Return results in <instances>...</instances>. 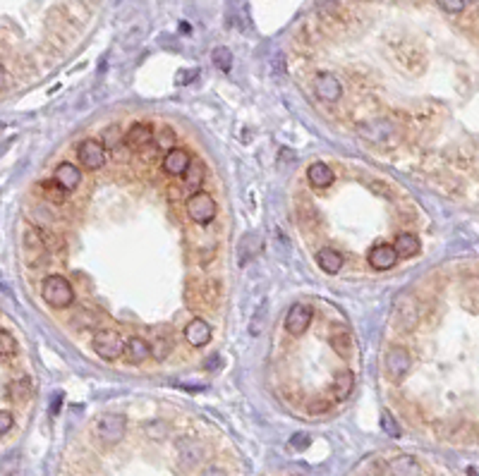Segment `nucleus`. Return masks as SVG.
<instances>
[{
  "mask_svg": "<svg viewBox=\"0 0 479 476\" xmlns=\"http://www.w3.org/2000/svg\"><path fill=\"white\" fill-rule=\"evenodd\" d=\"M307 179H309V184H314V187H319V189H326V187H331L333 184V170L328 168L326 163H321V160H317V163H312L307 168Z\"/></svg>",
  "mask_w": 479,
  "mask_h": 476,
  "instance_id": "aec40b11",
  "label": "nucleus"
},
{
  "mask_svg": "<svg viewBox=\"0 0 479 476\" xmlns=\"http://www.w3.org/2000/svg\"><path fill=\"white\" fill-rule=\"evenodd\" d=\"M314 94L323 103H336L343 96V86L338 82V77L331 75V72H317V77H314Z\"/></svg>",
  "mask_w": 479,
  "mask_h": 476,
  "instance_id": "1a4fd4ad",
  "label": "nucleus"
},
{
  "mask_svg": "<svg viewBox=\"0 0 479 476\" xmlns=\"http://www.w3.org/2000/svg\"><path fill=\"white\" fill-rule=\"evenodd\" d=\"M264 316H266V307H264V304H261L259 312H256V316H254L256 325H249V330H251V333H254V335H259V333H261V328H264V321H266Z\"/></svg>",
  "mask_w": 479,
  "mask_h": 476,
  "instance_id": "4c0bfd02",
  "label": "nucleus"
},
{
  "mask_svg": "<svg viewBox=\"0 0 479 476\" xmlns=\"http://www.w3.org/2000/svg\"><path fill=\"white\" fill-rule=\"evenodd\" d=\"M331 347L341 359H350V354H352V333L350 330L343 328V325H336V328L331 330Z\"/></svg>",
  "mask_w": 479,
  "mask_h": 476,
  "instance_id": "a211bd4d",
  "label": "nucleus"
},
{
  "mask_svg": "<svg viewBox=\"0 0 479 476\" xmlns=\"http://www.w3.org/2000/svg\"><path fill=\"white\" fill-rule=\"evenodd\" d=\"M312 309L307 307V304L302 302H295L293 307L288 309V314H285V330H288L290 335H304L309 328V323H312Z\"/></svg>",
  "mask_w": 479,
  "mask_h": 476,
  "instance_id": "9b49d317",
  "label": "nucleus"
},
{
  "mask_svg": "<svg viewBox=\"0 0 479 476\" xmlns=\"http://www.w3.org/2000/svg\"><path fill=\"white\" fill-rule=\"evenodd\" d=\"M185 208H187V216H190L195 223H199V225L211 223L216 218V213H219V206H216L214 197H211V194H206V192L190 194Z\"/></svg>",
  "mask_w": 479,
  "mask_h": 476,
  "instance_id": "423d86ee",
  "label": "nucleus"
},
{
  "mask_svg": "<svg viewBox=\"0 0 479 476\" xmlns=\"http://www.w3.org/2000/svg\"><path fill=\"white\" fill-rule=\"evenodd\" d=\"M211 335H214V330H211V325L206 323L201 316L192 318L190 323L185 325V340L190 345H195V347H204V345H209Z\"/></svg>",
  "mask_w": 479,
  "mask_h": 476,
  "instance_id": "ddd939ff",
  "label": "nucleus"
},
{
  "mask_svg": "<svg viewBox=\"0 0 479 476\" xmlns=\"http://www.w3.org/2000/svg\"><path fill=\"white\" fill-rule=\"evenodd\" d=\"M201 476H228V474H225L221 467H209V469H206V472L201 474Z\"/></svg>",
  "mask_w": 479,
  "mask_h": 476,
  "instance_id": "a19ab883",
  "label": "nucleus"
},
{
  "mask_svg": "<svg viewBox=\"0 0 479 476\" xmlns=\"http://www.w3.org/2000/svg\"><path fill=\"white\" fill-rule=\"evenodd\" d=\"M12 424H14L12 414H10V412H5V410H0V436L8 434V431L12 429Z\"/></svg>",
  "mask_w": 479,
  "mask_h": 476,
  "instance_id": "e433bc0d",
  "label": "nucleus"
},
{
  "mask_svg": "<svg viewBox=\"0 0 479 476\" xmlns=\"http://www.w3.org/2000/svg\"><path fill=\"white\" fill-rule=\"evenodd\" d=\"M151 142H153V129L144 123L132 125V127L127 129V134H125V144H127L130 149H144Z\"/></svg>",
  "mask_w": 479,
  "mask_h": 476,
  "instance_id": "2eb2a0df",
  "label": "nucleus"
},
{
  "mask_svg": "<svg viewBox=\"0 0 479 476\" xmlns=\"http://www.w3.org/2000/svg\"><path fill=\"white\" fill-rule=\"evenodd\" d=\"M211 60H214L216 70H221V72H230V70H233V53H230V48L216 46L214 51H211Z\"/></svg>",
  "mask_w": 479,
  "mask_h": 476,
  "instance_id": "cd10ccee",
  "label": "nucleus"
},
{
  "mask_svg": "<svg viewBox=\"0 0 479 476\" xmlns=\"http://www.w3.org/2000/svg\"><path fill=\"white\" fill-rule=\"evenodd\" d=\"M53 179H56V182H60L67 192H72V189H77L82 184V170L77 168V165H72V163H60L56 168Z\"/></svg>",
  "mask_w": 479,
  "mask_h": 476,
  "instance_id": "dca6fc26",
  "label": "nucleus"
},
{
  "mask_svg": "<svg viewBox=\"0 0 479 476\" xmlns=\"http://www.w3.org/2000/svg\"><path fill=\"white\" fill-rule=\"evenodd\" d=\"M17 340L12 338V333H8V330H0V357L3 359H10L17 354Z\"/></svg>",
  "mask_w": 479,
  "mask_h": 476,
  "instance_id": "c756f323",
  "label": "nucleus"
},
{
  "mask_svg": "<svg viewBox=\"0 0 479 476\" xmlns=\"http://www.w3.org/2000/svg\"><path fill=\"white\" fill-rule=\"evenodd\" d=\"M381 429H384L389 436H393V438H398V436H400V426L395 424V419L389 414V412H384V414H381Z\"/></svg>",
  "mask_w": 479,
  "mask_h": 476,
  "instance_id": "72a5a7b5",
  "label": "nucleus"
},
{
  "mask_svg": "<svg viewBox=\"0 0 479 476\" xmlns=\"http://www.w3.org/2000/svg\"><path fill=\"white\" fill-rule=\"evenodd\" d=\"M195 77H197V70H190V72H182L180 77H175V82L177 84H187V82L195 79Z\"/></svg>",
  "mask_w": 479,
  "mask_h": 476,
  "instance_id": "58836bf2",
  "label": "nucleus"
},
{
  "mask_svg": "<svg viewBox=\"0 0 479 476\" xmlns=\"http://www.w3.org/2000/svg\"><path fill=\"white\" fill-rule=\"evenodd\" d=\"M317 264H319V268H321L323 273L336 275L338 271L343 268V256L338 254L336 249H331V247H323V249L317 251Z\"/></svg>",
  "mask_w": 479,
  "mask_h": 476,
  "instance_id": "4be33fe9",
  "label": "nucleus"
},
{
  "mask_svg": "<svg viewBox=\"0 0 479 476\" xmlns=\"http://www.w3.org/2000/svg\"><path fill=\"white\" fill-rule=\"evenodd\" d=\"M437 3H439V8H441L443 12L458 14V12H463V10H465L467 0H437Z\"/></svg>",
  "mask_w": 479,
  "mask_h": 476,
  "instance_id": "f704fd0d",
  "label": "nucleus"
},
{
  "mask_svg": "<svg viewBox=\"0 0 479 476\" xmlns=\"http://www.w3.org/2000/svg\"><path fill=\"white\" fill-rule=\"evenodd\" d=\"M5 82H8V75H5V67L0 65V89L5 86Z\"/></svg>",
  "mask_w": 479,
  "mask_h": 476,
  "instance_id": "37998d69",
  "label": "nucleus"
},
{
  "mask_svg": "<svg viewBox=\"0 0 479 476\" xmlns=\"http://www.w3.org/2000/svg\"><path fill=\"white\" fill-rule=\"evenodd\" d=\"M259 249H261L259 237H256V235H245V237H242V242H240V264L242 266L249 264V261L259 254Z\"/></svg>",
  "mask_w": 479,
  "mask_h": 476,
  "instance_id": "a878e982",
  "label": "nucleus"
},
{
  "mask_svg": "<svg viewBox=\"0 0 479 476\" xmlns=\"http://www.w3.org/2000/svg\"><path fill=\"white\" fill-rule=\"evenodd\" d=\"M182 177H185V187L187 189H199L201 184H204V165L201 163H195V160H192L190 163V168H187V173L182 175ZM192 192V194H195Z\"/></svg>",
  "mask_w": 479,
  "mask_h": 476,
  "instance_id": "bb28decb",
  "label": "nucleus"
},
{
  "mask_svg": "<svg viewBox=\"0 0 479 476\" xmlns=\"http://www.w3.org/2000/svg\"><path fill=\"white\" fill-rule=\"evenodd\" d=\"M29 395H32V383H29V378H17V381L10 383V397H12L14 402L29 400Z\"/></svg>",
  "mask_w": 479,
  "mask_h": 476,
  "instance_id": "c85d7f7f",
  "label": "nucleus"
},
{
  "mask_svg": "<svg viewBox=\"0 0 479 476\" xmlns=\"http://www.w3.org/2000/svg\"><path fill=\"white\" fill-rule=\"evenodd\" d=\"M91 347L103 362H115L120 354H125V340L115 330H99L91 340Z\"/></svg>",
  "mask_w": 479,
  "mask_h": 476,
  "instance_id": "39448f33",
  "label": "nucleus"
},
{
  "mask_svg": "<svg viewBox=\"0 0 479 476\" xmlns=\"http://www.w3.org/2000/svg\"><path fill=\"white\" fill-rule=\"evenodd\" d=\"M393 249L398 254V259H413V256L419 254V240L413 232H400L393 242Z\"/></svg>",
  "mask_w": 479,
  "mask_h": 476,
  "instance_id": "412c9836",
  "label": "nucleus"
},
{
  "mask_svg": "<svg viewBox=\"0 0 479 476\" xmlns=\"http://www.w3.org/2000/svg\"><path fill=\"white\" fill-rule=\"evenodd\" d=\"M125 357H127L130 364H144L151 357V345L144 338H130L125 342Z\"/></svg>",
  "mask_w": 479,
  "mask_h": 476,
  "instance_id": "f3484780",
  "label": "nucleus"
},
{
  "mask_svg": "<svg viewBox=\"0 0 479 476\" xmlns=\"http://www.w3.org/2000/svg\"><path fill=\"white\" fill-rule=\"evenodd\" d=\"M309 443H312V438H309L307 434H295L293 438H290L288 448H290V450H307Z\"/></svg>",
  "mask_w": 479,
  "mask_h": 476,
  "instance_id": "c9c22d12",
  "label": "nucleus"
},
{
  "mask_svg": "<svg viewBox=\"0 0 479 476\" xmlns=\"http://www.w3.org/2000/svg\"><path fill=\"white\" fill-rule=\"evenodd\" d=\"M190 163H192L190 153H187L185 149L175 147V149H171V151L166 153V158H163V170H166L168 175H173V177H177V175L187 173Z\"/></svg>",
  "mask_w": 479,
  "mask_h": 476,
  "instance_id": "4468645a",
  "label": "nucleus"
},
{
  "mask_svg": "<svg viewBox=\"0 0 479 476\" xmlns=\"http://www.w3.org/2000/svg\"><path fill=\"white\" fill-rule=\"evenodd\" d=\"M158 149H163V151H171V149H175V134H173L171 127H163L161 132H158Z\"/></svg>",
  "mask_w": 479,
  "mask_h": 476,
  "instance_id": "473e14b6",
  "label": "nucleus"
},
{
  "mask_svg": "<svg viewBox=\"0 0 479 476\" xmlns=\"http://www.w3.org/2000/svg\"><path fill=\"white\" fill-rule=\"evenodd\" d=\"M352 388H355V373L352 371H338L333 378V397L338 402H345L352 395Z\"/></svg>",
  "mask_w": 479,
  "mask_h": 476,
  "instance_id": "5701e85b",
  "label": "nucleus"
},
{
  "mask_svg": "<svg viewBox=\"0 0 479 476\" xmlns=\"http://www.w3.org/2000/svg\"><path fill=\"white\" fill-rule=\"evenodd\" d=\"M77 158L86 170H99L106 165V147L99 139H84L77 149Z\"/></svg>",
  "mask_w": 479,
  "mask_h": 476,
  "instance_id": "6e6552de",
  "label": "nucleus"
},
{
  "mask_svg": "<svg viewBox=\"0 0 479 476\" xmlns=\"http://www.w3.org/2000/svg\"><path fill=\"white\" fill-rule=\"evenodd\" d=\"M395 264H398V254H395L393 245L381 242V245H374L369 249V266H371V268L389 271V268H393Z\"/></svg>",
  "mask_w": 479,
  "mask_h": 476,
  "instance_id": "f8f14e48",
  "label": "nucleus"
},
{
  "mask_svg": "<svg viewBox=\"0 0 479 476\" xmlns=\"http://www.w3.org/2000/svg\"><path fill=\"white\" fill-rule=\"evenodd\" d=\"M173 349V340L171 338H156L151 345V357L153 359H166Z\"/></svg>",
  "mask_w": 479,
  "mask_h": 476,
  "instance_id": "2f4dec72",
  "label": "nucleus"
},
{
  "mask_svg": "<svg viewBox=\"0 0 479 476\" xmlns=\"http://www.w3.org/2000/svg\"><path fill=\"white\" fill-rule=\"evenodd\" d=\"M43 302L53 309H67L72 302H75V290H72L70 280L62 278V275H48L43 280Z\"/></svg>",
  "mask_w": 479,
  "mask_h": 476,
  "instance_id": "f03ea898",
  "label": "nucleus"
},
{
  "mask_svg": "<svg viewBox=\"0 0 479 476\" xmlns=\"http://www.w3.org/2000/svg\"><path fill=\"white\" fill-rule=\"evenodd\" d=\"M41 194L48 203H65L67 189L56 179H46V182H41Z\"/></svg>",
  "mask_w": 479,
  "mask_h": 476,
  "instance_id": "393cba45",
  "label": "nucleus"
},
{
  "mask_svg": "<svg viewBox=\"0 0 479 476\" xmlns=\"http://www.w3.org/2000/svg\"><path fill=\"white\" fill-rule=\"evenodd\" d=\"M24 254H27V261L32 266L36 264H46V237L38 227L29 225L24 230Z\"/></svg>",
  "mask_w": 479,
  "mask_h": 476,
  "instance_id": "9d476101",
  "label": "nucleus"
},
{
  "mask_svg": "<svg viewBox=\"0 0 479 476\" xmlns=\"http://www.w3.org/2000/svg\"><path fill=\"white\" fill-rule=\"evenodd\" d=\"M393 323L398 330L410 333L419 323V304L413 295H400L393 302Z\"/></svg>",
  "mask_w": 479,
  "mask_h": 476,
  "instance_id": "20e7f679",
  "label": "nucleus"
},
{
  "mask_svg": "<svg viewBox=\"0 0 479 476\" xmlns=\"http://www.w3.org/2000/svg\"><path fill=\"white\" fill-rule=\"evenodd\" d=\"M413 366V357L403 345H391L384 354V371L393 383H400Z\"/></svg>",
  "mask_w": 479,
  "mask_h": 476,
  "instance_id": "7ed1b4c3",
  "label": "nucleus"
},
{
  "mask_svg": "<svg viewBox=\"0 0 479 476\" xmlns=\"http://www.w3.org/2000/svg\"><path fill=\"white\" fill-rule=\"evenodd\" d=\"M221 297V285L211 280H199V278H190L185 285V304L192 309V312L199 316L204 312H214L216 304H219Z\"/></svg>",
  "mask_w": 479,
  "mask_h": 476,
  "instance_id": "f257e3e1",
  "label": "nucleus"
},
{
  "mask_svg": "<svg viewBox=\"0 0 479 476\" xmlns=\"http://www.w3.org/2000/svg\"><path fill=\"white\" fill-rule=\"evenodd\" d=\"M177 458H180V462L185 464V467H192V464H197L201 460V448L197 445V440L182 438L180 443H177Z\"/></svg>",
  "mask_w": 479,
  "mask_h": 476,
  "instance_id": "b1692460",
  "label": "nucleus"
},
{
  "mask_svg": "<svg viewBox=\"0 0 479 476\" xmlns=\"http://www.w3.org/2000/svg\"><path fill=\"white\" fill-rule=\"evenodd\" d=\"M317 12L321 19H333L341 12V0H317Z\"/></svg>",
  "mask_w": 479,
  "mask_h": 476,
  "instance_id": "7c9ffc66",
  "label": "nucleus"
},
{
  "mask_svg": "<svg viewBox=\"0 0 479 476\" xmlns=\"http://www.w3.org/2000/svg\"><path fill=\"white\" fill-rule=\"evenodd\" d=\"M389 472L391 476H422V467L413 455H400V458L391 460Z\"/></svg>",
  "mask_w": 479,
  "mask_h": 476,
  "instance_id": "6ab92c4d",
  "label": "nucleus"
},
{
  "mask_svg": "<svg viewBox=\"0 0 479 476\" xmlns=\"http://www.w3.org/2000/svg\"><path fill=\"white\" fill-rule=\"evenodd\" d=\"M206 368H211V371H214V368H221V357H219V354H211V359L206 362Z\"/></svg>",
  "mask_w": 479,
  "mask_h": 476,
  "instance_id": "ea45409f",
  "label": "nucleus"
},
{
  "mask_svg": "<svg viewBox=\"0 0 479 476\" xmlns=\"http://www.w3.org/2000/svg\"><path fill=\"white\" fill-rule=\"evenodd\" d=\"M125 429H127V419H125L123 414H113V412H108V414H101L99 419H96L94 424V431L96 436H99L103 443L108 445H115L123 440L125 436Z\"/></svg>",
  "mask_w": 479,
  "mask_h": 476,
  "instance_id": "0eeeda50",
  "label": "nucleus"
},
{
  "mask_svg": "<svg viewBox=\"0 0 479 476\" xmlns=\"http://www.w3.org/2000/svg\"><path fill=\"white\" fill-rule=\"evenodd\" d=\"M328 410V402H319V405H309V412L317 414V412H326Z\"/></svg>",
  "mask_w": 479,
  "mask_h": 476,
  "instance_id": "79ce46f5",
  "label": "nucleus"
}]
</instances>
